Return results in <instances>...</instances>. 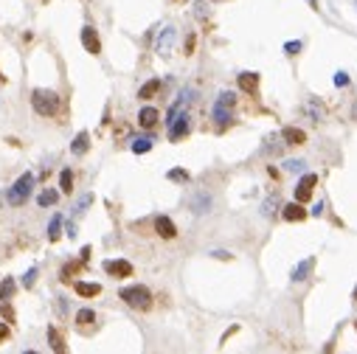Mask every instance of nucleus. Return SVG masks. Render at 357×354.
I'll return each mask as SVG.
<instances>
[{"label":"nucleus","mask_w":357,"mask_h":354,"mask_svg":"<svg viewBox=\"0 0 357 354\" xmlns=\"http://www.w3.org/2000/svg\"><path fill=\"white\" fill-rule=\"evenodd\" d=\"M118 298H121L127 307H133V309H141V312H146L152 307V292H149V287H144V284H133V287H124L121 292H118Z\"/></svg>","instance_id":"obj_1"},{"label":"nucleus","mask_w":357,"mask_h":354,"mask_svg":"<svg viewBox=\"0 0 357 354\" xmlns=\"http://www.w3.org/2000/svg\"><path fill=\"white\" fill-rule=\"evenodd\" d=\"M31 107L40 113V116L51 118L59 113V107H62V101H59V96L53 93V90H34L31 93Z\"/></svg>","instance_id":"obj_2"},{"label":"nucleus","mask_w":357,"mask_h":354,"mask_svg":"<svg viewBox=\"0 0 357 354\" xmlns=\"http://www.w3.org/2000/svg\"><path fill=\"white\" fill-rule=\"evenodd\" d=\"M31 189H34V175H31V172L20 175V177H17V183L9 189V194H6L9 206H26V200L31 197Z\"/></svg>","instance_id":"obj_3"},{"label":"nucleus","mask_w":357,"mask_h":354,"mask_svg":"<svg viewBox=\"0 0 357 354\" xmlns=\"http://www.w3.org/2000/svg\"><path fill=\"white\" fill-rule=\"evenodd\" d=\"M234 104H236V96L231 93V90H222V93L217 96V101H214V121H217L219 127H225V124L231 121Z\"/></svg>","instance_id":"obj_4"},{"label":"nucleus","mask_w":357,"mask_h":354,"mask_svg":"<svg viewBox=\"0 0 357 354\" xmlns=\"http://www.w3.org/2000/svg\"><path fill=\"white\" fill-rule=\"evenodd\" d=\"M104 273L112 275V278H127V275H133V265H129L127 259H107Z\"/></svg>","instance_id":"obj_5"},{"label":"nucleus","mask_w":357,"mask_h":354,"mask_svg":"<svg viewBox=\"0 0 357 354\" xmlns=\"http://www.w3.org/2000/svg\"><path fill=\"white\" fill-rule=\"evenodd\" d=\"M315 183H318V175H312V172L301 177V180H298V185H295V200H298V202H307L309 197H312Z\"/></svg>","instance_id":"obj_6"},{"label":"nucleus","mask_w":357,"mask_h":354,"mask_svg":"<svg viewBox=\"0 0 357 354\" xmlns=\"http://www.w3.org/2000/svg\"><path fill=\"white\" fill-rule=\"evenodd\" d=\"M214 206V197L208 194V191H197V194L189 200V208H192V214H208Z\"/></svg>","instance_id":"obj_7"},{"label":"nucleus","mask_w":357,"mask_h":354,"mask_svg":"<svg viewBox=\"0 0 357 354\" xmlns=\"http://www.w3.org/2000/svg\"><path fill=\"white\" fill-rule=\"evenodd\" d=\"M175 37H177L175 26H163V28H160L158 43H155V51H158V53H169L172 45H175Z\"/></svg>","instance_id":"obj_8"},{"label":"nucleus","mask_w":357,"mask_h":354,"mask_svg":"<svg viewBox=\"0 0 357 354\" xmlns=\"http://www.w3.org/2000/svg\"><path fill=\"white\" fill-rule=\"evenodd\" d=\"M183 135H189V110H183L180 116L169 124V138L172 141H180Z\"/></svg>","instance_id":"obj_9"},{"label":"nucleus","mask_w":357,"mask_h":354,"mask_svg":"<svg viewBox=\"0 0 357 354\" xmlns=\"http://www.w3.org/2000/svg\"><path fill=\"white\" fill-rule=\"evenodd\" d=\"M82 45H85L87 53H99V51H102V40H99V34H96V28H93V26L82 28Z\"/></svg>","instance_id":"obj_10"},{"label":"nucleus","mask_w":357,"mask_h":354,"mask_svg":"<svg viewBox=\"0 0 357 354\" xmlns=\"http://www.w3.org/2000/svg\"><path fill=\"white\" fill-rule=\"evenodd\" d=\"M281 217L287 219V222H301V219H307V208H304V202H290V206H281Z\"/></svg>","instance_id":"obj_11"},{"label":"nucleus","mask_w":357,"mask_h":354,"mask_svg":"<svg viewBox=\"0 0 357 354\" xmlns=\"http://www.w3.org/2000/svg\"><path fill=\"white\" fill-rule=\"evenodd\" d=\"M155 231H158V236H163V239H175L177 236V228H175V222H172L169 217H155Z\"/></svg>","instance_id":"obj_12"},{"label":"nucleus","mask_w":357,"mask_h":354,"mask_svg":"<svg viewBox=\"0 0 357 354\" xmlns=\"http://www.w3.org/2000/svg\"><path fill=\"white\" fill-rule=\"evenodd\" d=\"M312 267H315V259H312V256H307V259H301L298 265L293 267V273H290V278H293V281H304V278H309V273H312Z\"/></svg>","instance_id":"obj_13"},{"label":"nucleus","mask_w":357,"mask_h":354,"mask_svg":"<svg viewBox=\"0 0 357 354\" xmlns=\"http://www.w3.org/2000/svg\"><path fill=\"white\" fill-rule=\"evenodd\" d=\"M281 138L284 143H293V146H298V143H307V133L298 127H284L281 129Z\"/></svg>","instance_id":"obj_14"},{"label":"nucleus","mask_w":357,"mask_h":354,"mask_svg":"<svg viewBox=\"0 0 357 354\" xmlns=\"http://www.w3.org/2000/svg\"><path fill=\"white\" fill-rule=\"evenodd\" d=\"M73 290H76V295H82V298H96L99 292H102V287L93 284V281H76Z\"/></svg>","instance_id":"obj_15"},{"label":"nucleus","mask_w":357,"mask_h":354,"mask_svg":"<svg viewBox=\"0 0 357 354\" xmlns=\"http://www.w3.org/2000/svg\"><path fill=\"white\" fill-rule=\"evenodd\" d=\"M239 90H245V93H253L256 87H259V73H253V70H245V73H239Z\"/></svg>","instance_id":"obj_16"},{"label":"nucleus","mask_w":357,"mask_h":354,"mask_svg":"<svg viewBox=\"0 0 357 354\" xmlns=\"http://www.w3.org/2000/svg\"><path fill=\"white\" fill-rule=\"evenodd\" d=\"M281 149H284V138H276V135H270L265 143H261V155H281Z\"/></svg>","instance_id":"obj_17"},{"label":"nucleus","mask_w":357,"mask_h":354,"mask_svg":"<svg viewBox=\"0 0 357 354\" xmlns=\"http://www.w3.org/2000/svg\"><path fill=\"white\" fill-rule=\"evenodd\" d=\"M87 149H90V135H87V133H79V135L73 138V143H70V152L79 158V155L87 152Z\"/></svg>","instance_id":"obj_18"},{"label":"nucleus","mask_w":357,"mask_h":354,"mask_svg":"<svg viewBox=\"0 0 357 354\" xmlns=\"http://www.w3.org/2000/svg\"><path fill=\"white\" fill-rule=\"evenodd\" d=\"M138 124H141L144 129L155 127V124H158V110H155V107H144V110L138 113Z\"/></svg>","instance_id":"obj_19"},{"label":"nucleus","mask_w":357,"mask_h":354,"mask_svg":"<svg viewBox=\"0 0 357 354\" xmlns=\"http://www.w3.org/2000/svg\"><path fill=\"white\" fill-rule=\"evenodd\" d=\"M304 113L312 121H321L324 118V107H321V101L318 99H307V104H304Z\"/></svg>","instance_id":"obj_20"},{"label":"nucleus","mask_w":357,"mask_h":354,"mask_svg":"<svg viewBox=\"0 0 357 354\" xmlns=\"http://www.w3.org/2000/svg\"><path fill=\"white\" fill-rule=\"evenodd\" d=\"M152 143H155L152 135H141V138H135V141H133V152L135 155H144V152H149V149H152Z\"/></svg>","instance_id":"obj_21"},{"label":"nucleus","mask_w":357,"mask_h":354,"mask_svg":"<svg viewBox=\"0 0 357 354\" xmlns=\"http://www.w3.org/2000/svg\"><path fill=\"white\" fill-rule=\"evenodd\" d=\"M14 290H17V281L11 278V275H9V278H3V281H0V301H9V298L14 295Z\"/></svg>","instance_id":"obj_22"},{"label":"nucleus","mask_w":357,"mask_h":354,"mask_svg":"<svg viewBox=\"0 0 357 354\" xmlns=\"http://www.w3.org/2000/svg\"><path fill=\"white\" fill-rule=\"evenodd\" d=\"M48 346H51V351H65V340H62V334L57 332V329H48Z\"/></svg>","instance_id":"obj_23"},{"label":"nucleus","mask_w":357,"mask_h":354,"mask_svg":"<svg viewBox=\"0 0 357 354\" xmlns=\"http://www.w3.org/2000/svg\"><path fill=\"white\" fill-rule=\"evenodd\" d=\"M158 90H160V79H149L144 87L138 90V99H152V96L158 93Z\"/></svg>","instance_id":"obj_24"},{"label":"nucleus","mask_w":357,"mask_h":354,"mask_svg":"<svg viewBox=\"0 0 357 354\" xmlns=\"http://www.w3.org/2000/svg\"><path fill=\"white\" fill-rule=\"evenodd\" d=\"M59 233H62V217H59V214H53L51 225H48V239H51V242H57Z\"/></svg>","instance_id":"obj_25"},{"label":"nucleus","mask_w":357,"mask_h":354,"mask_svg":"<svg viewBox=\"0 0 357 354\" xmlns=\"http://www.w3.org/2000/svg\"><path fill=\"white\" fill-rule=\"evenodd\" d=\"M284 172H293V175H301V172H307V160H301V158L284 160Z\"/></svg>","instance_id":"obj_26"},{"label":"nucleus","mask_w":357,"mask_h":354,"mask_svg":"<svg viewBox=\"0 0 357 354\" xmlns=\"http://www.w3.org/2000/svg\"><path fill=\"white\" fill-rule=\"evenodd\" d=\"M37 202H40V206H43V208H48V206H57V202H59V191H53V189L43 191Z\"/></svg>","instance_id":"obj_27"},{"label":"nucleus","mask_w":357,"mask_h":354,"mask_svg":"<svg viewBox=\"0 0 357 354\" xmlns=\"http://www.w3.org/2000/svg\"><path fill=\"white\" fill-rule=\"evenodd\" d=\"M93 321H96V312H93V309H79V312H76V323H79V329L82 326H90Z\"/></svg>","instance_id":"obj_28"},{"label":"nucleus","mask_w":357,"mask_h":354,"mask_svg":"<svg viewBox=\"0 0 357 354\" xmlns=\"http://www.w3.org/2000/svg\"><path fill=\"white\" fill-rule=\"evenodd\" d=\"M59 185H62L65 194H70V191H73V172L62 169V175H59Z\"/></svg>","instance_id":"obj_29"},{"label":"nucleus","mask_w":357,"mask_h":354,"mask_svg":"<svg viewBox=\"0 0 357 354\" xmlns=\"http://www.w3.org/2000/svg\"><path fill=\"white\" fill-rule=\"evenodd\" d=\"M278 208V197L273 194V197H267L265 202H261V214H265V217H273V211H276Z\"/></svg>","instance_id":"obj_30"},{"label":"nucleus","mask_w":357,"mask_h":354,"mask_svg":"<svg viewBox=\"0 0 357 354\" xmlns=\"http://www.w3.org/2000/svg\"><path fill=\"white\" fill-rule=\"evenodd\" d=\"M166 177L175 180V183H186V180H189V172H186V169H172V172H166Z\"/></svg>","instance_id":"obj_31"},{"label":"nucleus","mask_w":357,"mask_h":354,"mask_svg":"<svg viewBox=\"0 0 357 354\" xmlns=\"http://www.w3.org/2000/svg\"><path fill=\"white\" fill-rule=\"evenodd\" d=\"M79 267H82L79 262H70V265H65V270H62V278L68 281L70 275H76V273H79Z\"/></svg>","instance_id":"obj_32"},{"label":"nucleus","mask_w":357,"mask_h":354,"mask_svg":"<svg viewBox=\"0 0 357 354\" xmlns=\"http://www.w3.org/2000/svg\"><path fill=\"white\" fill-rule=\"evenodd\" d=\"M90 202H93V194H85L79 202H76V211H73V214H82V211H87V206H90Z\"/></svg>","instance_id":"obj_33"},{"label":"nucleus","mask_w":357,"mask_h":354,"mask_svg":"<svg viewBox=\"0 0 357 354\" xmlns=\"http://www.w3.org/2000/svg\"><path fill=\"white\" fill-rule=\"evenodd\" d=\"M0 315H3L6 321H14V309L9 307V301H3V307H0Z\"/></svg>","instance_id":"obj_34"},{"label":"nucleus","mask_w":357,"mask_h":354,"mask_svg":"<svg viewBox=\"0 0 357 354\" xmlns=\"http://www.w3.org/2000/svg\"><path fill=\"white\" fill-rule=\"evenodd\" d=\"M34 278H37V267H31V270H28V273H26V278H23V284H26V287H34Z\"/></svg>","instance_id":"obj_35"},{"label":"nucleus","mask_w":357,"mask_h":354,"mask_svg":"<svg viewBox=\"0 0 357 354\" xmlns=\"http://www.w3.org/2000/svg\"><path fill=\"white\" fill-rule=\"evenodd\" d=\"M194 45H197V37L189 34V37H186V53H194Z\"/></svg>","instance_id":"obj_36"},{"label":"nucleus","mask_w":357,"mask_h":354,"mask_svg":"<svg viewBox=\"0 0 357 354\" xmlns=\"http://www.w3.org/2000/svg\"><path fill=\"white\" fill-rule=\"evenodd\" d=\"M298 51H301V43H287V45H284V53H290V57L298 53Z\"/></svg>","instance_id":"obj_37"},{"label":"nucleus","mask_w":357,"mask_h":354,"mask_svg":"<svg viewBox=\"0 0 357 354\" xmlns=\"http://www.w3.org/2000/svg\"><path fill=\"white\" fill-rule=\"evenodd\" d=\"M335 85H337V87H343V85H349V76H346V73H343V70H341V73H337V76H335Z\"/></svg>","instance_id":"obj_38"},{"label":"nucleus","mask_w":357,"mask_h":354,"mask_svg":"<svg viewBox=\"0 0 357 354\" xmlns=\"http://www.w3.org/2000/svg\"><path fill=\"white\" fill-rule=\"evenodd\" d=\"M6 338H9V326H6V323H0V343H3Z\"/></svg>","instance_id":"obj_39"},{"label":"nucleus","mask_w":357,"mask_h":354,"mask_svg":"<svg viewBox=\"0 0 357 354\" xmlns=\"http://www.w3.org/2000/svg\"><path fill=\"white\" fill-rule=\"evenodd\" d=\"M321 214H324V202H318V206L312 208V217H321Z\"/></svg>","instance_id":"obj_40"},{"label":"nucleus","mask_w":357,"mask_h":354,"mask_svg":"<svg viewBox=\"0 0 357 354\" xmlns=\"http://www.w3.org/2000/svg\"><path fill=\"white\" fill-rule=\"evenodd\" d=\"M354 301H357V287H354Z\"/></svg>","instance_id":"obj_41"},{"label":"nucleus","mask_w":357,"mask_h":354,"mask_svg":"<svg viewBox=\"0 0 357 354\" xmlns=\"http://www.w3.org/2000/svg\"><path fill=\"white\" fill-rule=\"evenodd\" d=\"M354 326H357V321H354Z\"/></svg>","instance_id":"obj_42"}]
</instances>
